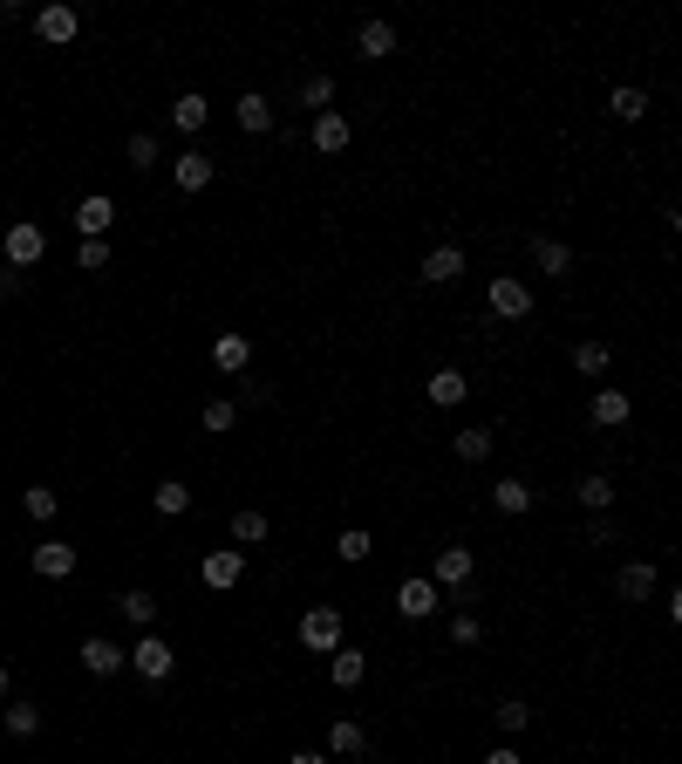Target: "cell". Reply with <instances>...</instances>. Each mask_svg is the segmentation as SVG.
I'll return each instance as SVG.
<instances>
[{
    "instance_id": "6da1fadb",
    "label": "cell",
    "mask_w": 682,
    "mask_h": 764,
    "mask_svg": "<svg viewBox=\"0 0 682 764\" xmlns=\"http://www.w3.org/2000/svg\"><path fill=\"white\" fill-rule=\"evenodd\" d=\"M0 246H7V267H14V273H21V267H35V260H48V232H41L35 219H14Z\"/></svg>"
},
{
    "instance_id": "7a4b0ae2",
    "label": "cell",
    "mask_w": 682,
    "mask_h": 764,
    "mask_svg": "<svg viewBox=\"0 0 682 764\" xmlns=\"http://www.w3.org/2000/svg\"><path fill=\"white\" fill-rule=\"evenodd\" d=\"M301 649H314V655L341 649V608H307L301 614Z\"/></svg>"
},
{
    "instance_id": "3957f363",
    "label": "cell",
    "mask_w": 682,
    "mask_h": 764,
    "mask_svg": "<svg viewBox=\"0 0 682 764\" xmlns=\"http://www.w3.org/2000/svg\"><path fill=\"white\" fill-rule=\"evenodd\" d=\"M444 608V594H437V580H403V587H396V614H403V621H430V614Z\"/></svg>"
},
{
    "instance_id": "277c9868",
    "label": "cell",
    "mask_w": 682,
    "mask_h": 764,
    "mask_svg": "<svg viewBox=\"0 0 682 764\" xmlns=\"http://www.w3.org/2000/svg\"><path fill=\"white\" fill-rule=\"evenodd\" d=\"M492 314L498 321H526L532 314V287L519 280V273H498L492 280Z\"/></svg>"
},
{
    "instance_id": "5b68a950",
    "label": "cell",
    "mask_w": 682,
    "mask_h": 764,
    "mask_svg": "<svg viewBox=\"0 0 682 764\" xmlns=\"http://www.w3.org/2000/svg\"><path fill=\"white\" fill-rule=\"evenodd\" d=\"M171 662H178V655H171V642H157V635H137V649H130V669H137L144 683H164V676H171Z\"/></svg>"
},
{
    "instance_id": "8992f818",
    "label": "cell",
    "mask_w": 682,
    "mask_h": 764,
    "mask_svg": "<svg viewBox=\"0 0 682 764\" xmlns=\"http://www.w3.org/2000/svg\"><path fill=\"white\" fill-rule=\"evenodd\" d=\"M110 226H116V198H110V191H89V198L76 205V232H82V239H103Z\"/></svg>"
},
{
    "instance_id": "52a82bcc",
    "label": "cell",
    "mask_w": 682,
    "mask_h": 764,
    "mask_svg": "<svg viewBox=\"0 0 682 764\" xmlns=\"http://www.w3.org/2000/svg\"><path fill=\"white\" fill-rule=\"evenodd\" d=\"M76 28H82L76 7H62V0H48V7L35 14V35H41V41H55V48H62V41H76Z\"/></svg>"
},
{
    "instance_id": "ba28073f",
    "label": "cell",
    "mask_w": 682,
    "mask_h": 764,
    "mask_svg": "<svg viewBox=\"0 0 682 764\" xmlns=\"http://www.w3.org/2000/svg\"><path fill=\"white\" fill-rule=\"evenodd\" d=\"M239 573H246V553L239 546H219V553H205V587H239Z\"/></svg>"
},
{
    "instance_id": "9c48e42d",
    "label": "cell",
    "mask_w": 682,
    "mask_h": 764,
    "mask_svg": "<svg viewBox=\"0 0 682 764\" xmlns=\"http://www.w3.org/2000/svg\"><path fill=\"white\" fill-rule=\"evenodd\" d=\"M123 662H130V649H116L110 635H89V642H82V669H89V676H116Z\"/></svg>"
},
{
    "instance_id": "30bf717a",
    "label": "cell",
    "mask_w": 682,
    "mask_h": 764,
    "mask_svg": "<svg viewBox=\"0 0 682 764\" xmlns=\"http://www.w3.org/2000/svg\"><path fill=\"white\" fill-rule=\"evenodd\" d=\"M35 573H41V580H69V573H76V546L41 539V546H35Z\"/></svg>"
},
{
    "instance_id": "8fae6325",
    "label": "cell",
    "mask_w": 682,
    "mask_h": 764,
    "mask_svg": "<svg viewBox=\"0 0 682 764\" xmlns=\"http://www.w3.org/2000/svg\"><path fill=\"white\" fill-rule=\"evenodd\" d=\"M457 273H464V253H457V246H430V253H423V287H451Z\"/></svg>"
},
{
    "instance_id": "7c38bea8",
    "label": "cell",
    "mask_w": 682,
    "mask_h": 764,
    "mask_svg": "<svg viewBox=\"0 0 682 764\" xmlns=\"http://www.w3.org/2000/svg\"><path fill=\"white\" fill-rule=\"evenodd\" d=\"M423 396H430L437 410H451V403H464V396H471V376H464V369H437V376L423 382Z\"/></svg>"
},
{
    "instance_id": "4fadbf2b",
    "label": "cell",
    "mask_w": 682,
    "mask_h": 764,
    "mask_svg": "<svg viewBox=\"0 0 682 764\" xmlns=\"http://www.w3.org/2000/svg\"><path fill=\"white\" fill-rule=\"evenodd\" d=\"M471 573H478V553H471V546H444V553H437V587H464Z\"/></svg>"
},
{
    "instance_id": "5bb4252c",
    "label": "cell",
    "mask_w": 682,
    "mask_h": 764,
    "mask_svg": "<svg viewBox=\"0 0 682 764\" xmlns=\"http://www.w3.org/2000/svg\"><path fill=\"white\" fill-rule=\"evenodd\" d=\"M314 151H321V157H341V151H348V116H341V110H321V116H314Z\"/></svg>"
},
{
    "instance_id": "9a60e30c",
    "label": "cell",
    "mask_w": 682,
    "mask_h": 764,
    "mask_svg": "<svg viewBox=\"0 0 682 764\" xmlns=\"http://www.w3.org/2000/svg\"><path fill=\"white\" fill-rule=\"evenodd\" d=\"M614 594H621V601H648V594H655V567H648V560H628V567L614 573Z\"/></svg>"
},
{
    "instance_id": "2e32d148",
    "label": "cell",
    "mask_w": 682,
    "mask_h": 764,
    "mask_svg": "<svg viewBox=\"0 0 682 764\" xmlns=\"http://www.w3.org/2000/svg\"><path fill=\"white\" fill-rule=\"evenodd\" d=\"M355 48H362V62H389V55H396V28H389V21H362Z\"/></svg>"
},
{
    "instance_id": "e0dca14e",
    "label": "cell",
    "mask_w": 682,
    "mask_h": 764,
    "mask_svg": "<svg viewBox=\"0 0 682 764\" xmlns=\"http://www.w3.org/2000/svg\"><path fill=\"white\" fill-rule=\"evenodd\" d=\"M246 362H253V342H246V335H219V342H212V369H219V376H239Z\"/></svg>"
},
{
    "instance_id": "ac0fdd59",
    "label": "cell",
    "mask_w": 682,
    "mask_h": 764,
    "mask_svg": "<svg viewBox=\"0 0 682 764\" xmlns=\"http://www.w3.org/2000/svg\"><path fill=\"white\" fill-rule=\"evenodd\" d=\"M492 505L505 512V519H526V512H532V485H526V478H498V485H492Z\"/></svg>"
},
{
    "instance_id": "d6986e66",
    "label": "cell",
    "mask_w": 682,
    "mask_h": 764,
    "mask_svg": "<svg viewBox=\"0 0 682 764\" xmlns=\"http://www.w3.org/2000/svg\"><path fill=\"white\" fill-rule=\"evenodd\" d=\"M171 178H178V191H205V185H212V157H205V151H185L178 164H171Z\"/></svg>"
},
{
    "instance_id": "ffe728a7",
    "label": "cell",
    "mask_w": 682,
    "mask_h": 764,
    "mask_svg": "<svg viewBox=\"0 0 682 764\" xmlns=\"http://www.w3.org/2000/svg\"><path fill=\"white\" fill-rule=\"evenodd\" d=\"M328 676H335V689H355L362 676H369V655H362V649H335V662H328Z\"/></svg>"
},
{
    "instance_id": "44dd1931",
    "label": "cell",
    "mask_w": 682,
    "mask_h": 764,
    "mask_svg": "<svg viewBox=\"0 0 682 764\" xmlns=\"http://www.w3.org/2000/svg\"><path fill=\"white\" fill-rule=\"evenodd\" d=\"M116 614H123L130 628H144V635H151V621H157V601H151V594H137V587H130V594H116Z\"/></svg>"
},
{
    "instance_id": "7402d4cb",
    "label": "cell",
    "mask_w": 682,
    "mask_h": 764,
    "mask_svg": "<svg viewBox=\"0 0 682 764\" xmlns=\"http://www.w3.org/2000/svg\"><path fill=\"white\" fill-rule=\"evenodd\" d=\"M362 744H369V730L355 724V717H335V730H328V751H335V758H355Z\"/></svg>"
},
{
    "instance_id": "603a6c76",
    "label": "cell",
    "mask_w": 682,
    "mask_h": 764,
    "mask_svg": "<svg viewBox=\"0 0 682 764\" xmlns=\"http://www.w3.org/2000/svg\"><path fill=\"white\" fill-rule=\"evenodd\" d=\"M205 96H198V89H191V96H178V103H171V123H178V130H185V137H198V130H205Z\"/></svg>"
},
{
    "instance_id": "cb8c5ba5",
    "label": "cell",
    "mask_w": 682,
    "mask_h": 764,
    "mask_svg": "<svg viewBox=\"0 0 682 764\" xmlns=\"http://www.w3.org/2000/svg\"><path fill=\"white\" fill-rule=\"evenodd\" d=\"M451 451H457L464 464H485V458H492V430H485V423H478V430H457Z\"/></svg>"
},
{
    "instance_id": "d4e9b609",
    "label": "cell",
    "mask_w": 682,
    "mask_h": 764,
    "mask_svg": "<svg viewBox=\"0 0 682 764\" xmlns=\"http://www.w3.org/2000/svg\"><path fill=\"white\" fill-rule=\"evenodd\" d=\"M532 267H539V273H553V280H560V273L573 267V253L560 246V239H532Z\"/></svg>"
},
{
    "instance_id": "484cf974",
    "label": "cell",
    "mask_w": 682,
    "mask_h": 764,
    "mask_svg": "<svg viewBox=\"0 0 682 764\" xmlns=\"http://www.w3.org/2000/svg\"><path fill=\"white\" fill-rule=\"evenodd\" d=\"M239 130H253V137H260V130H273V103H266L260 89H253V96H239Z\"/></svg>"
},
{
    "instance_id": "4316f807",
    "label": "cell",
    "mask_w": 682,
    "mask_h": 764,
    "mask_svg": "<svg viewBox=\"0 0 682 764\" xmlns=\"http://www.w3.org/2000/svg\"><path fill=\"white\" fill-rule=\"evenodd\" d=\"M151 505L164 512V519H178V512H191V485H178V478H164V485L151 492Z\"/></svg>"
},
{
    "instance_id": "83f0119b",
    "label": "cell",
    "mask_w": 682,
    "mask_h": 764,
    "mask_svg": "<svg viewBox=\"0 0 682 764\" xmlns=\"http://www.w3.org/2000/svg\"><path fill=\"white\" fill-rule=\"evenodd\" d=\"M266 533H273V526H266V512H232V539H239V553H246V546H260Z\"/></svg>"
},
{
    "instance_id": "f1b7e54d",
    "label": "cell",
    "mask_w": 682,
    "mask_h": 764,
    "mask_svg": "<svg viewBox=\"0 0 682 764\" xmlns=\"http://www.w3.org/2000/svg\"><path fill=\"white\" fill-rule=\"evenodd\" d=\"M594 423H607V430L628 423V396L621 389H594Z\"/></svg>"
},
{
    "instance_id": "f546056e",
    "label": "cell",
    "mask_w": 682,
    "mask_h": 764,
    "mask_svg": "<svg viewBox=\"0 0 682 764\" xmlns=\"http://www.w3.org/2000/svg\"><path fill=\"white\" fill-rule=\"evenodd\" d=\"M607 110L621 116V123H642V116H648V96H642V89H614V96H607Z\"/></svg>"
},
{
    "instance_id": "4dcf8cb0",
    "label": "cell",
    "mask_w": 682,
    "mask_h": 764,
    "mask_svg": "<svg viewBox=\"0 0 682 764\" xmlns=\"http://www.w3.org/2000/svg\"><path fill=\"white\" fill-rule=\"evenodd\" d=\"M573 492H580V505H587V512H607V505H614V485H607L601 471H594V478H580Z\"/></svg>"
},
{
    "instance_id": "1f68e13d",
    "label": "cell",
    "mask_w": 682,
    "mask_h": 764,
    "mask_svg": "<svg viewBox=\"0 0 682 764\" xmlns=\"http://www.w3.org/2000/svg\"><path fill=\"white\" fill-rule=\"evenodd\" d=\"M335 560H348V567H362V560H369V533H362V526H348V533L335 539Z\"/></svg>"
},
{
    "instance_id": "d6a6232c",
    "label": "cell",
    "mask_w": 682,
    "mask_h": 764,
    "mask_svg": "<svg viewBox=\"0 0 682 764\" xmlns=\"http://www.w3.org/2000/svg\"><path fill=\"white\" fill-rule=\"evenodd\" d=\"M526 724H532V703H519V696H505V703H498V730H505V737H519Z\"/></svg>"
},
{
    "instance_id": "836d02e7",
    "label": "cell",
    "mask_w": 682,
    "mask_h": 764,
    "mask_svg": "<svg viewBox=\"0 0 682 764\" xmlns=\"http://www.w3.org/2000/svg\"><path fill=\"white\" fill-rule=\"evenodd\" d=\"M573 369H580V376H601L607 369V342H573Z\"/></svg>"
},
{
    "instance_id": "e575fe53",
    "label": "cell",
    "mask_w": 682,
    "mask_h": 764,
    "mask_svg": "<svg viewBox=\"0 0 682 764\" xmlns=\"http://www.w3.org/2000/svg\"><path fill=\"white\" fill-rule=\"evenodd\" d=\"M301 103H307V110H314V116H321V110H328V103H335V76H307Z\"/></svg>"
},
{
    "instance_id": "d590c367",
    "label": "cell",
    "mask_w": 682,
    "mask_h": 764,
    "mask_svg": "<svg viewBox=\"0 0 682 764\" xmlns=\"http://www.w3.org/2000/svg\"><path fill=\"white\" fill-rule=\"evenodd\" d=\"M7 730H14V737H35L41 710H35V703H7Z\"/></svg>"
},
{
    "instance_id": "8d00e7d4",
    "label": "cell",
    "mask_w": 682,
    "mask_h": 764,
    "mask_svg": "<svg viewBox=\"0 0 682 764\" xmlns=\"http://www.w3.org/2000/svg\"><path fill=\"white\" fill-rule=\"evenodd\" d=\"M76 267L82 273H103V267H110V246H103V239H82V246H76Z\"/></svg>"
},
{
    "instance_id": "74e56055",
    "label": "cell",
    "mask_w": 682,
    "mask_h": 764,
    "mask_svg": "<svg viewBox=\"0 0 682 764\" xmlns=\"http://www.w3.org/2000/svg\"><path fill=\"white\" fill-rule=\"evenodd\" d=\"M21 505H28V519H55V492H48V485H28Z\"/></svg>"
},
{
    "instance_id": "f35d334b",
    "label": "cell",
    "mask_w": 682,
    "mask_h": 764,
    "mask_svg": "<svg viewBox=\"0 0 682 764\" xmlns=\"http://www.w3.org/2000/svg\"><path fill=\"white\" fill-rule=\"evenodd\" d=\"M130 164H144V171H151V164H157V137H130Z\"/></svg>"
},
{
    "instance_id": "ab89813d",
    "label": "cell",
    "mask_w": 682,
    "mask_h": 764,
    "mask_svg": "<svg viewBox=\"0 0 682 764\" xmlns=\"http://www.w3.org/2000/svg\"><path fill=\"white\" fill-rule=\"evenodd\" d=\"M205 430H212V437L232 430V403H205Z\"/></svg>"
},
{
    "instance_id": "60d3db41",
    "label": "cell",
    "mask_w": 682,
    "mask_h": 764,
    "mask_svg": "<svg viewBox=\"0 0 682 764\" xmlns=\"http://www.w3.org/2000/svg\"><path fill=\"white\" fill-rule=\"evenodd\" d=\"M451 642H478V614H457V621H451Z\"/></svg>"
},
{
    "instance_id": "b9f144b4",
    "label": "cell",
    "mask_w": 682,
    "mask_h": 764,
    "mask_svg": "<svg viewBox=\"0 0 682 764\" xmlns=\"http://www.w3.org/2000/svg\"><path fill=\"white\" fill-rule=\"evenodd\" d=\"M485 764H526V758H519L512 744H498V751H492V758H485Z\"/></svg>"
},
{
    "instance_id": "7bdbcfd3",
    "label": "cell",
    "mask_w": 682,
    "mask_h": 764,
    "mask_svg": "<svg viewBox=\"0 0 682 764\" xmlns=\"http://www.w3.org/2000/svg\"><path fill=\"white\" fill-rule=\"evenodd\" d=\"M287 764H328V758H314V751H294V758H287Z\"/></svg>"
},
{
    "instance_id": "ee69618b",
    "label": "cell",
    "mask_w": 682,
    "mask_h": 764,
    "mask_svg": "<svg viewBox=\"0 0 682 764\" xmlns=\"http://www.w3.org/2000/svg\"><path fill=\"white\" fill-rule=\"evenodd\" d=\"M0 703H7V669H0Z\"/></svg>"
}]
</instances>
